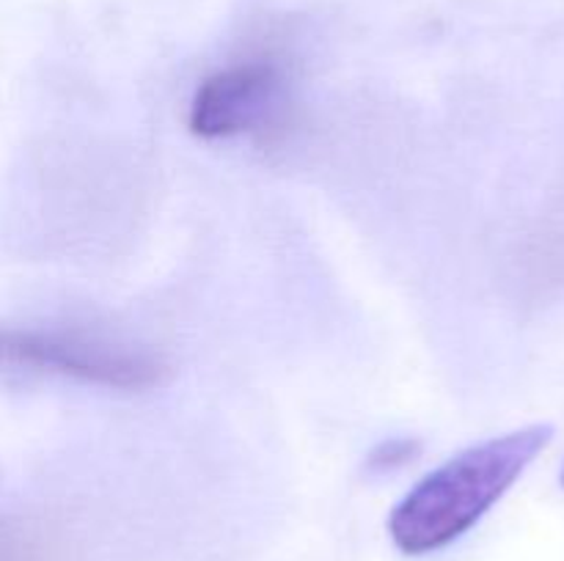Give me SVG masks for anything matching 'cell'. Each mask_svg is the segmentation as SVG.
Segmentation results:
<instances>
[{
    "mask_svg": "<svg viewBox=\"0 0 564 561\" xmlns=\"http://www.w3.org/2000/svg\"><path fill=\"white\" fill-rule=\"evenodd\" d=\"M3 352L9 363L61 374V377L80 380V383L105 385V388H158L171 377V369L149 352L121 350V346L77 333L9 330L3 336Z\"/></svg>",
    "mask_w": 564,
    "mask_h": 561,
    "instance_id": "cell-2",
    "label": "cell"
},
{
    "mask_svg": "<svg viewBox=\"0 0 564 561\" xmlns=\"http://www.w3.org/2000/svg\"><path fill=\"white\" fill-rule=\"evenodd\" d=\"M560 482H562V487H564V465H562V473H560Z\"/></svg>",
    "mask_w": 564,
    "mask_h": 561,
    "instance_id": "cell-5",
    "label": "cell"
},
{
    "mask_svg": "<svg viewBox=\"0 0 564 561\" xmlns=\"http://www.w3.org/2000/svg\"><path fill=\"white\" fill-rule=\"evenodd\" d=\"M554 438L532 424L468 446L419 479L389 515V537L405 556H430L471 531Z\"/></svg>",
    "mask_w": 564,
    "mask_h": 561,
    "instance_id": "cell-1",
    "label": "cell"
},
{
    "mask_svg": "<svg viewBox=\"0 0 564 561\" xmlns=\"http://www.w3.org/2000/svg\"><path fill=\"white\" fill-rule=\"evenodd\" d=\"M281 77L270 64H237L209 75L196 88L187 124L207 141L240 135L262 124L275 108Z\"/></svg>",
    "mask_w": 564,
    "mask_h": 561,
    "instance_id": "cell-3",
    "label": "cell"
},
{
    "mask_svg": "<svg viewBox=\"0 0 564 561\" xmlns=\"http://www.w3.org/2000/svg\"><path fill=\"white\" fill-rule=\"evenodd\" d=\"M416 451H419V443L413 438L383 440V443L372 451V457H369L367 465H369V471H375V473L394 471V468L411 462L413 457H416Z\"/></svg>",
    "mask_w": 564,
    "mask_h": 561,
    "instance_id": "cell-4",
    "label": "cell"
}]
</instances>
